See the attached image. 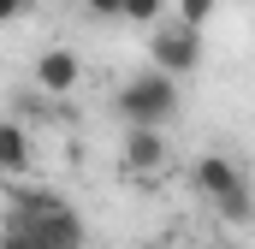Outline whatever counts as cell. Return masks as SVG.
I'll use <instances>...</instances> for the list:
<instances>
[{
	"label": "cell",
	"mask_w": 255,
	"mask_h": 249,
	"mask_svg": "<svg viewBox=\"0 0 255 249\" xmlns=\"http://www.w3.org/2000/svg\"><path fill=\"white\" fill-rule=\"evenodd\" d=\"M178 107H184V89L172 77H160V71H136V77H125L113 89V119L125 124V130H136V124L142 130H160Z\"/></svg>",
	"instance_id": "cell-1"
},
{
	"label": "cell",
	"mask_w": 255,
	"mask_h": 249,
	"mask_svg": "<svg viewBox=\"0 0 255 249\" xmlns=\"http://www.w3.org/2000/svg\"><path fill=\"white\" fill-rule=\"evenodd\" d=\"M196 65H202V36H196V30L172 24V18L148 30V71L184 83V77H196Z\"/></svg>",
	"instance_id": "cell-2"
},
{
	"label": "cell",
	"mask_w": 255,
	"mask_h": 249,
	"mask_svg": "<svg viewBox=\"0 0 255 249\" xmlns=\"http://www.w3.org/2000/svg\"><path fill=\"white\" fill-rule=\"evenodd\" d=\"M24 238H30L36 249H89V220H83V214L60 196V202H54V208H48Z\"/></svg>",
	"instance_id": "cell-3"
},
{
	"label": "cell",
	"mask_w": 255,
	"mask_h": 249,
	"mask_svg": "<svg viewBox=\"0 0 255 249\" xmlns=\"http://www.w3.org/2000/svg\"><path fill=\"white\" fill-rule=\"evenodd\" d=\"M30 77H36V89H42L48 101H65V95H71V89L83 83V60H77V48L54 42V48H42V54H36Z\"/></svg>",
	"instance_id": "cell-4"
},
{
	"label": "cell",
	"mask_w": 255,
	"mask_h": 249,
	"mask_svg": "<svg viewBox=\"0 0 255 249\" xmlns=\"http://www.w3.org/2000/svg\"><path fill=\"white\" fill-rule=\"evenodd\" d=\"M119 160H125L130 178H154V172H166V160H172V142H166V130H125L119 136Z\"/></svg>",
	"instance_id": "cell-5"
},
{
	"label": "cell",
	"mask_w": 255,
	"mask_h": 249,
	"mask_svg": "<svg viewBox=\"0 0 255 249\" xmlns=\"http://www.w3.org/2000/svg\"><path fill=\"white\" fill-rule=\"evenodd\" d=\"M244 178H250V172L238 166V154H202V160L190 166V190L202 196V202H208V208H214L226 190H238Z\"/></svg>",
	"instance_id": "cell-6"
},
{
	"label": "cell",
	"mask_w": 255,
	"mask_h": 249,
	"mask_svg": "<svg viewBox=\"0 0 255 249\" xmlns=\"http://www.w3.org/2000/svg\"><path fill=\"white\" fill-rule=\"evenodd\" d=\"M36 166V142H30V124L24 119H0V178H18Z\"/></svg>",
	"instance_id": "cell-7"
},
{
	"label": "cell",
	"mask_w": 255,
	"mask_h": 249,
	"mask_svg": "<svg viewBox=\"0 0 255 249\" xmlns=\"http://www.w3.org/2000/svg\"><path fill=\"white\" fill-rule=\"evenodd\" d=\"M214 214H220L226 226H250V220H255V196H250V178H244L238 190H226V196L214 202Z\"/></svg>",
	"instance_id": "cell-8"
},
{
	"label": "cell",
	"mask_w": 255,
	"mask_h": 249,
	"mask_svg": "<svg viewBox=\"0 0 255 249\" xmlns=\"http://www.w3.org/2000/svg\"><path fill=\"white\" fill-rule=\"evenodd\" d=\"M166 6H172V24H184L196 36H202V30L214 24V12H220V0H166Z\"/></svg>",
	"instance_id": "cell-9"
},
{
	"label": "cell",
	"mask_w": 255,
	"mask_h": 249,
	"mask_svg": "<svg viewBox=\"0 0 255 249\" xmlns=\"http://www.w3.org/2000/svg\"><path fill=\"white\" fill-rule=\"evenodd\" d=\"M166 0H125V18L119 24H136V30H154V24H166Z\"/></svg>",
	"instance_id": "cell-10"
},
{
	"label": "cell",
	"mask_w": 255,
	"mask_h": 249,
	"mask_svg": "<svg viewBox=\"0 0 255 249\" xmlns=\"http://www.w3.org/2000/svg\"><path fill=\"white\" fill-rule=\"evenodd\" d=\"M83 12L101 18V24H119V18H125V0H83Z\"/></svg>",
	"instance_id": "cell-11"
},
{
	"label": "cell",
	"mask_w": 255,
	"mask_h": 249,
	"mask_svg": "<svg viewBox=\"0 0 255 249\" xmlns=\"http://www.w3.org/2000/svg\"><path fill=\"white\" fill-rule=\"evenodd\" d=\"M30 12H36V0H0V24H18Z\"/></svg>",
	"instance_id": "cell-12"
},
{
	"label": "cell",
	"mask_w": 255,
	"mask_h": 249,
	"mask_svg": "<svg viewBox=\"0 0 255 249\" xmlns=\"http://www.w3.org/2000/svg\"><path fill=\"white\" fill-rule=\"evenodd\" d=\"M0 249H36V244H30L24 232H0Z\"/></svg>",
	"instance_id": "cell-13"
},
{
	"label": "cell",
	"mask_w": 255,
	"mask_h": 249,
	"mask_svg": "<svg viewBox=\"0 0 255 249\" xmlns=\"http://www.w3.org/2000/svg\"><path fill=\"white\" fill-rule=\"evenodd\" d=\"M136 249H172V244H160V238H154V244H136Z\"/></svg>",
	"instance_id": "cell-14"
},
{
	"label": "cell",
	"mask_w": 255,
	"mask_h": 249,
	"mask_svg": "<svg viewBox=\"0 0 255 249\" xmlns=\"http://www.w3.org/2000/svg\"><path fill=\"white\" fill-rule=\"evenodd\" d=\"M220 249H244V244H220Z\"/></svg>",
	"instance_id": "cell-15"
}]
</instances>
